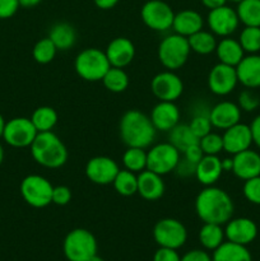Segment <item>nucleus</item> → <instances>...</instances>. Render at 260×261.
<instances>
[{
    "label": "nucleus",
    "instance_id": "45",
    "mask_svg": "<svg viewBox=\"0 0 260 261\" xmlns=\"http://www.w3.org/2000/svg\"><path fill=\"white\" fill-rule=\"evenodd\" d=\"M19 7V0H0V19L13 17Z\"/></svg>",
    "mask_w": 260,
    "mask_h": 261
},
{
    "label": "nucleus",
    "instance_id": "42",
    "mask_svg": "<svg viewBox=\"0 0 260 261\" xmlns=\"http://www.w3.org/2000/svg\"><path fill=\"white\" fill-rule=\"evenodd\" d=\"M242 194L249 203L260 205V175L245 181L242 186Z\"/></svg>",
    "mask_w": 260,
    "mask_h": 261
},
{
    "label": "nucleus",
    "instance_id": "43",
    "mask_svg": "<svg viewBox=\"0 0 260 261\" xmlns=\"http://www.w3.org/2000/svg\"><path fill=\"white\" fill-rule=\"evenodd\" d=\"M71 190L65 185L54 186L53 190V204L59 206H64L70 203Z\"/></svg>",
    "mask_w": 260,
    "mask_h": 261
},
{
    "label": "nucleus",
    "instance_id": "37",
    "mask_svg": "<svg viewBox=\"0 0 260 261\" xmlns=\"http://www.w3.org/2000/svg\"><path fill=\"white\" fill-rule=\"evenodd\" d=\"M239 42L244 48L245 54L260 53V27H247L240 32Z\"/></svg>",
    "mask_w": 260,
    "mask_h": 261
},
{
    "label": "nucleus",
    "instance_id": "54",
    "mask_svg": "<svg viewBox=\"0 0 260 261\" xmlns=\"http://www.w3.org/2000/svg\"><path fill=\"white\" fill-rule=\"evenodd\" d=\"M5 125H7V121H5V119L3 117V115L0 114V138H3V134H4Z\"/></svg>",
    "mask_w": 260,
    "mask_h": 261
},
{
    "label": "nucleus",
    "instance_id": "51",
    "mask_svg": "<svg viewBox=\"0 0 260 261\" xmlns=\"http://www.w3.org/2000/svg\"><path fill=\"white\" fill-rule=\"evenodd\" d=\"M200 2L204 7L208 8L209 10H212V9H216V8L226 5L228 0H200Z\"/></svg>",
    "mask_w": 260,
    "mask_h": 261
},
{
    "label": "nucleus",
    "instance_id": "57",
    "mask_svg": "<svg viewBox=\"0 0 260 261\" xmlns=\"http://www.w3.org/2000/svg\"><path fill=\"white\" fill-rule=\"evenodd\" d=\"M229 2H232V3H240V2H242V0H229Z\"/></svg>",
    "mask_w": 260,
    "mask_h": 261
},
{
    "label": "nucleus",
    "instance_id": "1",
    "mask_svg": "<svg viewBox=\"0 0 260 261\" xmlns=\"http://www.w3.org/2000/svg\"><path fill=\"white\" fill-rule=\"evenodd\" d=\"M195 212L204 223L226 224L233 217L235 204L227 191L217 186H205L195 199Z\"/></svg>",
    "mask_w": 260,
    "mask_h": 261
},
{
    "label": "nucleus",
    "instance_id": "30",
    "mask_svg": "<svg viewBox=\"0 0 260 261\" xmlns=\"http://www.w3.org/2000/svg\"><path fill=\"white\" fill-rule=\"evenodd\" d=\"M168 142L176 148L180 153L188 149L191 145L199 143V139L193 134L189 124H180L178 122L172 130L168 132Z\"/></svg>",
    "mask_w": 260,
    "mask_h": 261
},
{
    "label": "nucleus",
    "instance_id": "11",
    "mask_svg": "<svg viewBox=\"0 0 260 261\" xmlns=\"http://www.w3.org/2000/svg\"><path fill=\"white\" fill-rule=\"evenodd\" d=\"M38 134L37 129L27 117H14L5 125L3 139L13 148H27Z\"/></svg>",
    "mask_w": 260,
    "mask_h": 261
},
{
    "label": "nucleus",
    "instance_id": "39",
    "mask_svg": "<svg viewBox=\"0 0 260 261\" xmlns=\"http://www.w3.org/2000/svg\"><path fill=\"white\" fill-rule=\"evenodd\" d=\"M237 105L242 112H254L260 107V96L254 89H242L237 97Z\"/></svg>",
    "mask_w": 260,
    "mask_h": 261
},
{
    "label": "nucleus",
    "instance_id": "22",
    "mask_svg": "<svg viewBox=\"0 0 260 261\" xmlns=\"http://www.w3.org/2000/svg\"><path fill=\"white\" fill-rule=\"evenodd\" d=\"M236 73L239 83L245 88H260V55L259 54H247L237 64Z\"/></svg>",
    "mask_w": 260,
    "mask_h": 261
},
{
    "label": "nucleus",
    "instance_id": "6",
    "mask_svg": "<svg viewBox=\"0 0 260 261\" xmlns=\"http://www.w3.org/2000/svg\"><path fill=\"white\" fill-rule=\"evenodd\" d=\"M63 251L68 261H88L97 255V240L86 228H75L64 239Z\"/></svg>",
    "mask_w": 260,
    "mask_h": 261
},
{
    "label": "nucleus",
    "instance_id": "44",
    "mask_svg": "<svg viewBox=\"0 0 260 261\" xmlns=\"http://www.w3.org/2000/svg\"><path fill=\"white\" fill-rule=\"evenodd\" d=\"M195 170L196 165H194L193 162L188 161L186 158H184L183 155L180 157V161H178L177 166H176L175 171L173 172L181 178H188L191 177V176H195Z\"/></svg>",
    "mask_w": 260,
    "mask_h": 261
},
{
    "label": "nucleus",
    "instance_id": "2",
    "mask_svg": "<svg viewBox=\"0 0 260 261\" xmlns=\"http://www.w3.org/2000/svg\"><path fill=\"white\" fill-rule=\"evenodd\" d=\"M119 134L126 147L145 149L154 143L157 130L144 112L129 110L120 119Z\"/></svg>",
    "mask_w": 260,
    "mask_h": 261
},
{
    "label": "nucleus",
    "instance_id": "36",
    "mask_svg": "<svg viewBox=\"0 0 260 261\" xmlns=\"http://www.w3.org/2000/svg\"><path fill=\"white\" fill-rule=\"evenodd\" d=\"M122 165L125 170L139 173L147 170V152L143 148L127 147L122 154Z\"/></svg>",
    "mask_w": 260,
    "mask_h": 261
},
{
    "label": "nucleus",
    "instance_id": "28",
    "mask_svg": "<svg viewBox=\"0 0 260 261\" xmlns=\"http://www.w3.org/2000/svg\"><path fill=\"white\" fill-rule=\"evenodd\" d=\"M212 261H252V256L244 245L226 241L214 250Z\"/></svg>",
    "mask_w": 260,
    "mask_h": 261
},
{
    "label": "nucleus",
    "instance_id": "8",
    "mask_svg": "<svg viewBox=\"0 0 260 261\" xmlns=\"http://www.w3.org/2000/svg\"><path fill=\"white\" fill-rule=\"evenodd\" d=\"M153 237L160 247L180 249L188 240V231L180 221L175 218H163L155 223Z\"/></svg>",
    "mask_w": 260,
    "mask_h": 261
},
{
    "label": "nucleus",
    "instance_id": "46",
    "mask_svg": "<svg viewBox=\"0 0 260 261\" xmlns=\"http://www.w3.org/2000/svg\"><path fill=\"white\" fill-rule=\"evenodd\" d=\"M153 261H181L177 250L160 247L153 255Z\"/></svg>",
    "mask_w": 260,
    "mask_h": 261
},
{
    "label": "nucleus",
    "instance_id": "47",
    "mask_svg": "<svg viewBox=\"0 0 260 261\" xmlns=\"http://www.w3.org/2000/svg\"><path fill=\"white\" fill-rule=\"evenodd\" d=\"M181 155H183L184 158H186L188 161H190V162H193L194 165H198L199 161L204 157V153L203 150H201L199 143H196V144L191 145L188 149L184 150V152L181 153Z\"/></svg>",
    "mask_w": 260,
    "mask_h": 261
},
{
    "label": "nucleus",
    "instance_id": "21",
    "mask_svg": "<svg viewBox=\"0 0 260 261\" xmlns=\"http://www.w3.org/2000/svg\"><path fill=\"white\" fill-rule=\"evenodd\" d=\"M232 160H233L232 172L240 180L246 181L260 175V154L256 150L250 148L235 154Z\"/></svg>",
    "mask_w": 260,
    "mask_h": 261
},
{
    "label": "nucleus",
    "instance_id": "24",
    "mask_svg": "<svg viewBox=\"0 0 260 261\" xmlns=\"http://www.w3.org/2000/svg\"><path fill=\"white\" fill-rule=\"evenodd\" d=\"M204 19L201 14L193 9H184L175 13L172 23L173 32L184 37H190L194 33L203 30Z\"/></svg>",
    "mask_w": 260,
    "mask_h": 261
},
{
    "label": "nucleus",
    "instance_id": "15",
    "mask_svg": "<svg viewBox=\"0 0 260 261\" xmlns=\"http://www.w3.org/2000/svg\"><path fill=\"white\" fill-rule=\"evenodd\" d=\"M119 171L116 161L106 155H97L87 162L84 172L91 182L103 186L114 182Z\"/></svg>",
    "mask_w": 260,
    "mask_h": 261
},
{
    "label": "nucleus",
    "instance_id": "7",
    "mask_svg": "<svg viewBox=\"0 0 260 261\" xmlns=\"http://www.w3.org/2000/svg\"><path fill=\"white\" fill-rule=\"evenodd\" d=\"M23 200L32 208H45L53 203L54 186L41 175H28L19 186Z\"/></svg>",
    "mask_w": 260,
    "mask_h": 261
},
{
    "label": "nucleus",
    "instance_id": "50",
    "mask_svg": "<svg viewBox=\"0 0 260 261\" xmlns=\"http://www.w3.org/2000/svg\"><path fill=\"white\" fill-rule=\"evenodd\" d=\"M93 2L94 4H96V7L99 8V9L109 10L112 9L115 5H117V3H119L120 0H93Z\"/></svg>",
    "mask_w": 260,
    "mask_h": 261
},
{
    "label": "nucleus",
    "instance_id": "55",
    "mask_svg": "<svg viewBox=\"0 0 260 261\" xmlns=\"http://www.w3.org/2000/svg\"><path fill=\"white\" fill-rule=\"evenodd\" d=\"M3 161H4V149H3L2 144H0V166H2Z\"/></svg>",
    "mask_w": 260,
    "mask_h": 261
},
{
    "label": "nucleus",
    "instance_id": "16",
    "mask_svg": "<svg viewBox=\"0 0 260 261\" xmlns=\"http://www.w3.org/2000/svg\"><path fill=\"white\" fill-rule=\"evenodd\" d=\"M224 236L227 241L247 246L257 237V226L252 219L246 217L231 218L224 227Z\"/></svg>",
    "mask_w": 260,
    "mask_h": 261
},
{
    "label": "nucleus",
    "instance_id": "26",
    "mask_svg": "<svg viewBox=\"0 0 260 261\" xmlns=\"http://www.w3.org/2000/svg\"><path fill=\"white\" fill-rule=\"evenodd\" d=\"M214 53L219 63L235 66V68L245 56V51L240 45L239 40H235L232 37H223L219 42H217Z\"/></svg>",
    "mask_w": 260,
    "mask_h": 261
},
{
    "label": "nucleus",
    "instance_id": "48",
    "mask_svg": "<svg viewBox=\"0 0 260 261\" xmlns=\"http://www.w3.org/2000/svg\"><path fill=\"white\" fill-rule=\"evenodd\" d=\"M181 261H212V256L204 250H191L181 256Z\"/></svg>",
    "mask_w": 260,
    "mask_h": 261
},
{
    "label": "nucleus",
    "instance_id": "33",
    "mask_svg": "<svg viewBox=\"0 0 260 261\" xmlns=\"http://www.w3.org/2000/svg\"><path fill=\"white\" fill-rule=\"evenodd\" d=\"M58 112L50 106L37 107L31 116V121L38 133L51 132L58 124Z\"/></svg>",
    "mask_w": 260,
    "mask_h": 261
},
{
    "label": "nucleus",
    "instance_id": "19",
    "mask_svg": "<svg viewBox=\"0 0 260 261\" xmlns=\"http://www.w3.org/2000/svg\"><path fill=\"white\" fill-rule=\"evenodd\" d=\"M180 110L175 102L160 101L150 111V121L157 132L168 133L180 122Z\"/></svg>",
    "mask_w": 260,
    "mask_h": 261
},
{
    "label": "nucleus",
    "instance_id": "52",
    "mask_svg": "<svg viewBox=\"0 0 260 261\" xmlns=\"http://www.w3.org/2000/svg\"><path fill=\"white\" fill-rule=\"evenodd\" d=\"M221 162L223 172H232V168H233V160L232 158H223V160H221Z\"/></svg>",
    "mask_w": 260,
    "mask_h": 261
},
{
    "label": "nucleus",
    "instance_id": "13",
    "mask_svg": "<svg viewBox=\"0 0 260 261\" xmlns=\"http://www.w3.org/2000/svg\"><path fill=\"white\" fill-rule=\"evenodd\" d=\"M150 89L160 101L175 102L183 94L184 83L175 71L165 70L153 76Z\"/></svg>",
    "mask_w": 260,
    "mask_h": 261
},
{
    "label": "nucleus",
    "instance_id": "34",
    "mask_svg": "<svg viewBox=\"0 0 260 261\" xmlns=\"http://www.w3.org/2000/svg\"><path fill=\"white\" fill-rule=\"evenodd\" d=\"M101 82L103 83L105 88L112 93H121L129 87V75L122 68L111 66Z\"/></svg>",
    "mask_w": 260,
    "mask_h": 261
},
{
    "label": "nucleus",
    "instance_id": "17",
    "mask_svg": "<svg viewBox=\"0 0 260 261\" xmlns=\"http://www.w3.org/2000/svg\"><path fill=\"white\" fill-rule=\"evenodd\" d=\"M222 139H223V150L231 155L250 149V147L254 144L250 125L242 124L241 121L224 130Z\"/></svg>",
    "mask_w": 260,
    "mask_h": 261
},
{
    "label": "nucleus",
    "instance_id": "49",
    "mask_svg": "<svg viewBox=\"0 0 260 261\" xmlns=\"http://www.w3.org/2000/svg\"><path fill=\"white\" fill-rule=\"evenodd\" d=\"M250 130H251L252 135V143L260 149V114H257L252 119L251 124H250Z\"/></svg>",
    "mask_w": 260,
    "mask_h": 261
},
{
    "label": "nucleus",
    "instance_id": "31",
    "mask_svg": "<svg viewBox=\"0 0 260 261\" xmlns=\"http://www.w3.org/2000/svg\"><path fill=\"white\" fill-rule=\"evenodd\" d=\"M188 41L191 51L198 55H209L216 51L217 40L216 36L211 31L200 30L199 32L188 37Z\"/></svg>",
    "mask_w": 260,
    "mask_h": 261
},
{
    "label": "nucleus",
    "instance_id": "23",
    "mask_svg": "<svg viewBox=\"0 0 260 261\" xmlns=\"http://www.w3.org/2000/svg\"><path fill=\"white\" fill-rule=\"evenodd\" d=\"M166 191L162 176L150 170H144L138 175V194L144 200L155 201L163 196Z\"/></svg>",
    "mask_w": 260,
    "mask_h": 261
},
{
    "label": "nucleus",
    "instance_id": "12",
    "mask_svg": "<svg viewBox=\"0 0 260 261\" xmlns=\"http://www.w3.org/2000/svg\"><path fill=\"white\" fill-rule=\"evenodd\" d=\"M206 24L214 36L223 38L229 37L232 33L236 32L240 25V19L233 8L223 5V7L209 10Z\"/></svg>",
    "mask_w": 260,
    "mask_h": 261
},
{
    "label": "nucleus",
    "instance_id": "18",
    "mask_svg": "<svg viewBox=\"0 0 260 261\" xmlns=\"http://www.w3.org/2000/svg\"><path fill=\"white\" fill-rule=\"evenodd\" d=\"M242 111L239 105L232 101H221L209 111V120L212 126L219 130H226L241 121Z\"/></svg>",
    "mask_w": 260,
    "mask_h": 261
},
{
    "label": "nucleus",
    "instance_id": "9",
    "mask_svg": "<svg viewBox=\"0 0 260 261\" xmlns=\"http://www.w3.org/2000/svg\"><path fill=\"white\" fill-rule=\"evenodd\" d=\"M180 157L181 153L170 142L155 144L147 152V170L161 176L167 175L175 171Z\"/></svg>",
    "mask_w": 260,
    "mask_h": 261
},
{
    "label": "nucleus",
    "instance_id": "38",
    "mask_svg": "<svg viewBox=\"0 0 260 261\" xmlns=\"http://www.w3.org/2000/svg\"><path fill=\"white\" fill-rule=\"evenodd\" d=\"M56 53H58V48L48 37L41 38L40 41H37L32 50V55L36 63L43 64V65L51 63L55 59Z\"/></svg>",
    "mask_w": 260,
    "mask_h": 261
},
{
    "label": "nucleus",
    "instance_id": "4",
    "mask_svg": "<svg viewBox=\"0 0 260 261\" xmlns=\"http://www.w3.org/2000/svg\"><path fill=\"white\" fill-rule=\"evenodd\" d=\"M190 53L188 37L172 33L161 41L158 46V60L167 70L175 71L185 65Z\"/></svg>",
    "mask_w": 260,
    "mask_h": 261
},
{
    "label": "nucleus",
    "instance_id": "27",
    "mask_svg": "<svg viewBox=\"0 0 260 261\" xmlns=\"http://www.w3.org/2000/svg\"><path fill=\"white\" fill-rule=\"evenodd\" d=\"M48 38L53 41L58 51L70 50L76 42V31L70 23L59 22L50 28Z\"/></svg>",
    "mask_w": 260,
    "mask_h": 261
},
{
    "label": "nucleus",
    "instance_id": "53",
    "mask_svg": "<svg viewBox=\"0 0 260 261\" xmlns=\"http://www.w3.org/2000/svg\"><path fill=\"white\" fill-rule=\"evenodd\" d=\"M42 0H19V5L23 8H33L38 5Z\"/></svg>",
    "mask_w": 260,
    "mask_h": 261
},
{
    "label": "nucleus",
    "instance_id": "41",
    "mask_svg": "<svg viewBox=\"0 0 260 261\" xmlns=\"http://www.w3.org/2000/svg\"><path fill=\"white\" fill-rule=\"evenodd\" d=\"M191 132L198 139H201L206 134L212 132V122L209 120V115H195L189 122Z\"/></svg>",
    "mask_w": 260,
    "mask_h": 261
},
{
    "label": "nucleus",
    "instance_id": "35",
    "mask_svg": "<svg viewBox=\"0 0 260 261\" xmlns=\"http://www.w3.org/2000/svg\"><path fill=\"white\" fill-rule=\"evenodd\" d=\"M112 185L119 195L133 196L138 194V176L129 170H120Z\"/></svg>",
    "mask_w": 260,
    "mask_h": 261
},
{
    "label": "nucleus",
    "instance_id": "25",
    "mask_svg": "<svg viewBox=\"0 0 260 261\" xmlns=\"http://www.w3.org/2000/svg\"><path fill=\"white\" fill-rule=\"evenodd\" d=\"M223 170H222L221 158L218 155H206L199 161L196 165L195 177L199 184L204 186H212L221 178Z\"/></svg>",
    "mask_w": 260,
    "mask_h": 261
},
{
    "label": "nucleus",
    "instance_id": "32",
    "mask_svg": "<svg viewBox=\"0 0 260 261\" xmlns=\"http://www.w3.org/2000/svg\"><path fill=\"white\" fill-rule=\"evenodd\" d=\"M240 23L247 27H260V0H242L237 3Z\"/></svg>",
    "mask_w": 260,
    "mask_h": 261
},
{
    "label": "nucleus",
    "instance_id": "56",
    "mask_svg": "<svg viewBox=\"0 0 260 261\" xmlns=\"http://www.w3.org/2000/svg\"><path fill=\"white\" fill-rule=\"evenodd\" d=\"M88 261H103V259H102V257H99L98 255H94V256L91 257Z\"/></svg>",
    "mask_w": 260,
    "mask_h": 261
},
{
    "label": "nucleus",
    "instance_id": "14",
    "mask_svg": "<svg viewBox=\"0 0 260 261\" xmlns=\"http://www.w3.org/2000/svg\"><path fill=\"white\" fill-rule=\"evenodd\" d=\"M206 83L209 91L216 96L223 97L232 93L239 84L236 68L222 63L216 64L209 71Z\"/></svg>",
    "mask_w": 260,
    "mask_h": 261
},
{
    "label": "nucleus",
    "instance_id": "20",
    "mask_svg": "<svg viewBox=\"0 0 260 261\" xmlns=\"http://www.w3.org/2000/svg\"><path fill=\"white\" fill-rule=\"evenodd\" d=\"M105 54L110 65L115 68H122L129 65L135 56V46L129 38L116 37L107 45Z\"/></svg>",
    "mask_w": 260,
    "mask_h": 261
},
{
    "label": "nucleus",
    "instance_id": "3",
    "mask_svg": "<svg viewBox=\"0 0 260 261\" xmlns=\"http://www.w3.org/2000/svg\"><path fill=\"white\" fill-rule=\"evenodd\" d=\"M30 148L35 162L46 168L63 167L69 157L65 144L53 132L38 133Z\"/></svg>",
    "mask_w": 260,
    "mask_h": 261
},
{
    "label": "nucleus",
    "instance_id": "29",
    "mask_svg": "<svg viewBox=\"0 0 260 261\" xmlns=\"http://www.w3.org/2000/svg\"><path fill=\"white\" fill-rule=\"evenodd\" d=\"M224 228L221 224L204 223L199 231V242L201 246L209 251H214L224 242Z\"/></svg>",
    "mask_w": 260,
    "mask_h": 261
},
{
    "label": "nucleus",
    "instance_id": "10",
    "mask_svg": "<svg viewBox=\"0 0 260 261\" xmlns=\"http://www.w3.org/2000/svg\"><path fill=\"white\" fill-rule=\"evenodd\" d=\"M140 17L148 28L157 32H165L172 28L175 13L163 0H148L140 9Z\"/></svg>",
    "mask_w": 260,
    "mask_h": 261
},
{
    "label": "nucleus",
    "instance_id": "40",
    "mask_svg": "<svg viewBox=\"0 0 260 261\" xmlns=\"http://www.w3.org/2000/svg\"><path fill=\"white\" fill-rule=\"evenodd\" d=\"M199 145L204 154L218 155L223 150V139H222V135L211 132L205 137L199 139Z\"/></svg>",
    "mask_w": 260,
    "mask_h": 261
},
{
    "label": "nucleus",
    "instance_id": "5",
    "mask_svg": "<svg viewBox=\"0 0 260 261\" xmlns=\"http://www.w3.org/2000/svg\"><path fill=\"white\" fill-rule=\"evenodd\" d=\"M111 68L105 51L96 47L82 50L74 60V69L82 79L87 82L102 81Z\"/></svg>",
    "mask_w": 260,
    "mask_h": 261
}]
</instances>
